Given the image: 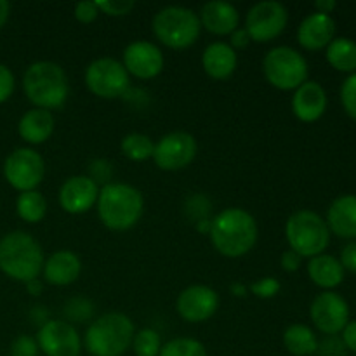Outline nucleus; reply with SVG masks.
<instances>
[{
    "mask_svg": "<svg viewBox=\"0 0 356 356\" xmlns=\"http://www.w3.org/2000/svg\"><path fill=\"white\" fill-rule=\"evenodd\" d=\"M54 127L56 118L52 111L31 108V110L24 111L23 117L17 122V134L26 145L38 146L51 139Z\"/></svg>",
    "mask_w": 356,
    "mask_h": 356,
    "instance_id": "23",
    "label": "nucleus"
},
{
    "mask_svg": "<svg viewBox=\"0 0 356 356\" xmlns=\"http://www.w3.org/2000/svg\"><path fill=\"white\" fill-rule=\"evenodd\" d=\"M280 264L284 271H287V273H294V271H298L299 268H301L302 257L299 256L298 252H294V250L287 249L284 250V254L280 256Z\"/></svg>",
    "mask_w": 356,
    "mask_h": 356,
    "instance_id": "43",
    "label": "nucleus"
},
{
    "mask_svg": "<svg viewBox=\"0 0 356 356\" xmlns=\"http://www.w3.org/2000/svg\"><path fill=\"white\" fill-rule=\"evenodd\" d=\"M308 61L305 56L289 45L270 49L263 59L266 82L278 90H296L308 80Z\"/></svg>",
    "mask_w": 356,
    "mask_h": 356,
    "instance_id": "8",
    "label": "nucleus"
},
{
    "mask_svg": "<svg viewBox=\"0 0 356 356\" xmlns=\"http://www.w3.org/2000/svg\"><path fill=\"white\" fill-rule=\"evenodd\" d=\"M219 309V294L209 285H188L176 299V312L184 322L204 323Z\"/></svg>",
    "mask_w": 356,
    "mask_h": 356,
    "instance_id": "15",
    "label": "nucleus"
},
{
    "mask_svg": "<svg viewBox=\"0 0 356 356\" xmlns=\"http://www.w3.org/2000/svg\"><path fill=\"white\" fill-rule=\"evenodd\" d=\"M99 9L96 6V0H86V2H79L73 7V16L79 23L90 24L97 19L99 16Z\"/></svg>",
    "mask_w": 356,
    "mask_h": 356,
    "instance_id": "39",
    "label": "nucleus"
},
{
    "mask_svg": "<svg viewBox=\"0 0 356 356\" xmlns=\"http://www.w3.org/2000/svg\"><path fill=\"white\" fill-rule=\"evenodd\" d=\"M101 188L89 176H72L61 184L58 193L59 207L72 216H80L96 207Z\"/></svg>",
    "mask_w": 356,
    "mask_h": 356,
    "instance_id": "17",
    "label": "nucleus"
},
{
    "mask_svg": "<svg viewBox=\"0 0 356 356\" xmlns=\"http://www.w3.org/2000/svg\"><path fill=\"white\" fill-rule=\"evenodd\" d=\"M316 353H320V356H344L346 348H344L343 341L336 339V336H329V339L318 343Z\"/></svg>",
    "mask_w": 356,
    "mask_h": 356,
    "instance_id": "41",
    "label": "nucleus"
},
{
    "mask_svg": "<svg viewBox=\"0 0 356 356\" xmlns=\"http://www.w3.org/2000/svg\"><path fill=\"white\" fill-rule=\"evenodd\" d=\"M327 63L341 73H356V42L348 37H337L327 45Z\"/></svg>",
    "mask_w": 356,
    "mask_h": 356,
    "instance_id": "27",
    "label": "nucleus"
},
{
    "mask_svg": "<svg viewBox=\"0 0 356 356\" xmlns=\"http://www.w3.org/2000/svg\"><path fill=\"white\" fill-rule=\"evenodd\" d=\"M99 188L113 183V165L106 159H96L87 167V174Z\"/></svg>",
    "mask_w": 356,
    "mask_h": 356,
    "instance_id": "33",
    "label": "nucleus"
},
{
    "mask_svg": "<svg viewBox=\"0 0 356 356\" xmlns=\"http://www.w3.org/2000/svg\"><path fill=\"white\" fill-rule=\"evenodd\" d=\"M285 240L289 249L298 252L302 259H312L325 254L330 243V229L322 216L309 209H301L289 216L285 222Z\"/></svg>",
    "mask_w": 356,
    "mask_h": 356,
    "instance_id": "7",
    "label": "nucleus"
},
{
    "mask_svg": "<svg viewBox=\"0 0 356 356\" xmlns=\"http://www.w3.org/2000/svg\"><path fill=\"white\" fill-rule=\"evenodd\" d=\"M42 275L44 280L54 287H68L82 275V261L73 250H56L45 259Z\"/></svg>",
    "mask_w": 356,
    "mask_h": 356,
    "instance_id": "20",
    "label": "nucleus"
},
{
    "mask_svg": "<svg viewBox=\"0 0 356 356\" xmlns=\"http://www.w3.org/2000/svg\"><path fill=\"white\" fill-rule=\"evenodd\" d=\"M336 38V21L332 16L312 13L298 28V44L306 51H322Z\"/></svg>",
    "mask_w": 356,
    "mask_h": 356,
    "instance_id": "19",
    "label": "nucleus"
},
{
    "mask_svg": "<svg viewBox=\"0 0 356 356\" xmlns=\"http://www.w3.org/2000/svg\"><path fill=\"white\" fill-rule=\"evenodd\" d=\"M30 320L35 323V325L38 327V329H40V327L45 325V323H47L51 318H49L47 309H45L42 305H37V306H33V308H31Z\"/></svg>",
    "mask_w": 356,
    "mask_h": 356,
    "instance_id": "46",
    "label": "nucleus"
},
{
    "mask_svg": "<svg viewBox=\"0 0 356 356\" xmlns=\"http://www.w3.org/2000/svg\"><path fill=\"white\" fill-rule=\"evenodd\" d=\"M336 7H337L336 0H316L315 13H322V14H327V16H330Z\"/></svg>",
    "mask_w": 356,
    "mask_h": 356,
    "instance_id": "47",
    "label": "nucleus"
},
{
    "mask_svg": "<svg viewBox=\"0 0 356 356\" xmlns=\"http://www.w3.org/2000/svg\"><path fill=\"white\" fill-rule=\"evenodd\" d=\"M35 339L45 356H80L82 351L79 330L66 320H49L38 329Z\"/></svg>",
    "mask_w": 356,
    "mask_h": 356,
    "instance_id": "14",
    "label": "nucleus"
},
{
    "mask_svg": "<svg viewBox=\"0 0 356 356\" xmlns=\"http://www.w3.org/2000/svg\"><path fill=\"white\" fill-rule=\"evenodd\" d=\"M198 153L197 139L184 131L169 132L155 143L152 160L160 170L176 172L191 165Z\"/></svg>",
    "mask_w": 356,
    "mask_h": 356,
    "instance_id": "12",
    "label": "nucleus"
},
{
    "mask_svg": "<svg viewBox=\"0 0 356 356\" xmlns=\"http://www.w3.org/2000/svg\"><path fill=\"white\" fill-rule=\"evenodd\" d=\"M341 266L344 268V271H351V273H356V240L348 243L343 250H341L339 257Z\"/></svg>",
    "mask_w": 356,
    "mask_h": 356,
    "instance_id": "42",
    "label": "nucleus"
},
{
    "mask_svg": "<svg viewBox=\"0 0 356 356\" xmlns=\"http://www.w3.org/2000/svg\"><path fill=\"white\" fill-rule=\"evenodd\" d=\"M136 327L127 315L104 313L90 322L83 334V346L92 356H122L132 346Z\"/></svg>",
    "mask_w": 356,
    "mask_h": 356,
    "instance_id": "5",
    "label": "nucleus"
},
{
    "mask_svg": "<svg viewBox=\"0 0 356 356\" xmlns=\"http://www.w3.org/2000/svg\"><path fill=\"white\" fill-rule=\"evenodd\" d=\"M238 66L236 51L228 42H212L202 52V68L211 79L228 80Z\"/></svg>",
    "mask_w": 356,
    "mask_h": 356,
    "instance_id": "22",
    "label": "nucleus"
},
{
    "mask_svg": "<svg viewBox=\"0 0 356 356\" xmlns=\"http://www.w3.org/2000/svg\"><path fill=\"white\" fill-rule=\"evenodd\" d=\"M10 16V3L7 0H0V28L6 26Z\"/></svg>",
    "mask_w": 356,
    "mask_h": 356,
    "instance_id": "49",
    "label": "nucleus"
},
{
    "mask_svg": "<svg viewBox=\"0 0 356 356\" xmlns=\"http://www.w3.org/2000/svg\"><path fill=\"white\" fill-rule=\"evenodd\" d=\"M37 339L31 336H17L10 344V356H38Z\"/></svg>",
    "mask_w": 356,
    "mask_h": 356,
    "instance_id": "38",
    "label": "nucleus"
},
{
    "mask_svg": "<svg viewBox=\"0 0 356 356\" xmlns=\"http://www.w3.org/2000/svg\"><path fill=\"white\" fill-rule=\"evenodd\" d=\"M289 23V10L278 0H263L254 3L245 16V30L250 40L268 44L285 31Z\"/></svg>",
    "mask_w": 356,
    "mask_h": 356,
    "instance_id": "11",
    "label": "nucleus"
},
{
    "mask_svg": "<svg viewBox=\"0 0 356 356\" xmlns=\"http://www.w3.org/2000/svg\"><path fill=\"white\" fill-rule=\"evenodd\" d=\"M96 6L101 14H106L110 17H122L127 16L136 7V2L132 0H96Z\"/></svg>",
    "mask_w": 356,
    "mask_h": 356,
    "instance_id": "37",
    "label": "nucleus"
},
{
    "mask_svg": "<svg viewBox=\"0 0 356 356\" xmlns=\"http://www.w3.org/2000/svg\"><path fill=\"white\" fill-rule=\"evenodd\" d=\"M259 226L254 216L242 207H226L211 219L212 247L221 256L238 259L256 247Z\"/></svg>",
    "mask_w": 356,
    "mask_h": 356,
    "instance_id": "1",
    "label": "nucleus"
},
{
    "mask_svg": "<svg viewBox=\"0 0 356 356\" xmlns=\"http://www.w3.org/2000/svg\"><path fill=\"white\" fill-rule=\"evenodd\" d=\"M327 92L316 80H306L301 87L294 90L292 96V113L305 124L320 120L327 110Z\"/></svg>",
    "mask_w": 356,
    "mask_h": 356,
    "instance_id": "18",
    "label": "nucleus"
},
{
    "mask_svg": "<svg viewBox=\"0 0 356 356\" xmlns=\"http://www.w3.org/2000/svg\"><path fill=\"white\" fill-rule=\"evenodd\" d=\"M341 103L348 117L356 120V73L348 75L341 86Z\"/></svg>",
    "mask_w": 356,
    "mask_h": 356,
    "instance_id": "35",
    "label": "nucleus"
},
{
    "mask_svg": "<svg viewBox=\"0 0 356 356\" xmlns=\"http://www.w3.org/2000/svg\"><path fill=\"white\" fill-rule=\"evenodd\" d=\"M250 37L247 33L245 28H236L232 35H229V42L228 44L232 45L235 51H240V49H247L250 45Z\"/></svg>",
    "mask_w": 356,
    "mask_h": 356,
    "instance_id": "44",
    "label": "nucleus"
},
{
    "mask_svg": "<svg viewBox=\"0 0 356 356\" xmlns=\"http://www.w3.org/2000/svg\"><path fill=\"white\" fill-rule=\"evenodd\" d=\"M343 337H341V341H343L344 348L350 351H353L356 353V320L355 322H350L346 327H344L343 332Z\"/></svg>",
    "mask_w": 356,
    "mask_h": 356,
    "instance_id": "45",
    "label": "nucleus"
},
{
    "mask_svg": "<svg viewBox=\"0 0 356 356\" xmlns=\"http://www.w3.org/2000/svg\"><path fill=\"white\" fill-rule=\"evenodd\" d=\"M159 356H209L204 344L193 337H176L167 341Z\"/></svg>",
    "mask_w": 356,
    "mask_h": 356,
    "instance_id": "30",
    "label": "nucleus"
},
{
    "mask_svg": "<svg viewBox=\"0 0 356 356\" xmlns=\"http://www.w3.org/2000/svg\"><path fill=\"white\" fill-rule=\"evenodd\" d=\"M97 218L111 232L134 228L145 212V197L127 183H110L99 190L96 202Z\"/></svg>",
    "mask_w": 356,
    "mask_h": 356,
    "instance_id": "2",
    "label": "nucleus"
},
{
    "mask_svg": "<svg viewBox=\"0 0 356 356\" xmlns=\"http://www.w3.org/2000/svg\"><path fill=\"white\" fill-rule=\"evenodd\" d=\"M94 312H96V306L90 299L87 298H76L68 299L65 302V308H63V313H65V320L68 323H87L89 320H92Z\"/></svg>",
    "mask_w": 356,
    "mask_h": 356,
    "instance_id": "32",
    "label": "nucleus"
},
{
    "mask_svg": "<svg viewBox=\"0 0 356 356\" xmlns=\"http://www.w3.org/2000/svg\"><path fill=\"white\" fill-rule=\"evenodd\" d=\"M3 177L19 193L33 191L40 186L45 176V162L33 148H16L3 160Z\"/></svg>",
    "mask_w": 356,
    "mask_h": 356,
    "instance_id": "10",
    "label": "nucleus"
},
{
    "mask_svg": "<svg viewBox=\"0 0 356 356\" xmlns=\"http://www.w3.org/2000/svg\"><path fill=\"white\" fill-rule=\"evenodd\" d=\"M24 287H26L28 294L33 296V298H37V296L42 294V291H44V284H42V280H38V278H35V280H30L24 284Z\"/></svg>",
    "mask_w": 356,
    "mask_h": 356,
    "instance_id": "48",
    "label": "nucleus"
},
{
    "mask_svg": "<svg viewBox=\"0 0 356 356\" xmlns=\"http://www.w3.org/2000/svg\"><path fill=\"white\" fill-rule=\"evenodd\" d=\"M308 277L316 287L323 291H334L344 282V268L339 259L330 254H320L308 263Z\"/></svg>",
    "mask_w": 356,
    "mask_h": 356,
    "instance_id": "25",
    "label": "nucleus"
},
{
    "mask_svg": "<svg viewBox=\"0 0 356 356\" xmlns=\"http://www.w3.org/2000/svg\"><path fill=\"white\" fill-rule=\"evenodd\" d=\"M212 204L204 193H195L191 195L186 200V205H184V211H186L188 218L195 222L202 221V219H209V212H211Z\"/></svg>",
    "mask_w": 356,
    "mask_h": 356,
    "instance_id": "34",
    "label": "nucleus"
},
{
    "mask_svg": "<svg viewBox=\"0 0 356 356\" xmlns=\"http://www.w3.org/2000/svg\"><path fill=\"white\" fill-rule=\"evenodd\" d=\"M229 291H232V294L236 296V298H243V296H247L249 289H247V285L240 284V282H235V284H232Z\"/></svg>",
    "mask_w": 356,
    "mask_h": 356,
    "instance_id": "50",
    "label": "nucleus"
},
{
    "mask_svg": "<svg viewBox=\"0 0 356 356\" xmlns=\"http://www.w3.org/2000/svg\"><path fill=\"white\" fill-rule=\"evenodd\" d=\"M23 92L35 108L58 110L68 99V76L58 63L35 61L24 70Z\"/></svg>",
    "mask_w": 356,
    "mask_h": 356,
    "instance_id": "4",
    "label": "nucleus"
},
{
    "mask_svg": "<svg viewBox=\"0 0 356 356\" xmlns=\"http://www.w3.org/2000/svg\"><path fill=\"white\" fill-rule=\"evenodd\" d=\"M284 346L292 356H312L318 350V339L313 329L305 323H294L285 329Z\"/></svg>",
    "mask_w": 356,
    "mask_h": 356,
    "instance_id": "26",
    "label": "nucleus"
},
{
    "mask_svg": "<svg viewBox=\"0 0 356 356\" xmlns=\"http://www.w3.org/2000/svg\"><path fill=\"white\" fill-rule=\"evenodd\" d=\"M83 80L89 92L101 99H118L131 89V76L122 61L108 56L89 63Z\"/></svg>",
    "mask_w": 356,
    "mask_h": 356,
    "instance_id": "9",
    "label": "nucleus"
},
{
    "mask_svg": "<svg viewBox=\"0 0 356 356\" xmlns=\"http://www.w3.org/2000/svg\"><path fill=\"white\" fill-rule=\"evenodd\" d=\"M153 35L172 51H184L198 42L202 33L200 17L193 9L183 6H167L153 16Z\"/></svg>",
    "mask_w": 356,
    "mask_h": 356,
    "instance_id": "6",
    "label": "nucleus"
},
{
    "mask_svg": "<svg viewBox=\"0 0 356 356\" xmlns=\"http://www.w3.org/2000/svg\"><path fill=\"white\" fill-rule=\"evenodd\" d=\"M120 149L124 156H127L132 162H146L153 156L155 143L143 132H131V134L124 136V139L120 141Z\"/></svg>",
    "mask_w": 356,
    "mask_h": 356,
    "instance_id": "29",
    "label": "nucleus"
},
{
    "mask_svg": "<svg viewBox=\"0 0 356 356\" xmlns=\"http://www.w3.org/2000/svg\"><path fill=\"white\" fill-rule=\"evenodd\" d=\"M163 343L160 334L155 329H146L138 330L132 339V351L136 356H159L160 350H162Z\"/></svg>",
    "mask_w": 356,
    "mask_h": 356,
    "instance_id": "31",
    "label": "nucleus"
},
{
    "mask_svg": "<svg viewBox=\"0 0 356 356\" xmlns=\"http://www.w3.org/2000/svg\"><path fill=\"white\" fill-rule=\"evenodd\" d=\"M280 289H282V284L278 278L263 277V278H259V280H256L250 284L249 292L259 299H271V298H275V296H278Z\"/></svg>",
    "mask_w": 356,
    "mask_h": 356,
    "instance_id": "36",
    "label": "nucleus"
},
{
    "mask_svg": "<svg viewBox=\"0 0 356 356\" xmlns=\"http://www.w3.org/2000/svg\"><path fill=\"white\" fill-rule=\"evenodd\" d=\"M330 233L346 240L356 238V195H341L327 209Z\"/></svg>",
    "mask_w": 356,
    "mask_h": 356,
    "instance_id": "24",
    "label": "nucleus"
},
{
    "mask_svg": "<svg viewBox=\"0 0 356 356\" xmlns=\"http://www.w3.org/2000/svg\"><path fill=\"white\" fill-rule=\"evenodd\" d=\"M195 228L202 235H209L211 233V219H202V221L195 222Z\"/></svg>",
    "mask_w": 356,
    "mask_h": 356,
    "instance_id": "51",
    "label": "nucleus"
},
{
    "mask_svg": "<svg viewBox=\"0 0 356 356\" xmlns=\"http://www.w3.org/2000/svg\"><path fill=\"white\" fill-rule=\"evenodd\" d=\"M16 212L21 221L28 225H37L44 221L47 214V200L38 190L24 191L16 198Z\"/></svg>",
    "mask_w": 356,
    "mask_h": 356,
    "instance_id": "28",
    "label": "nucleus"
},
{
    "mask_svg": "<svg viewBox=\"0 0 356 356\" xmlns=\"http://www.w3.org/2000/svg\"><path fill=\"white\" fill-rule=\"evenodd\" d=\"M309 318L316 330L325 336H337L350 323V306L334 291H323L309 306Z\"/></svg>",
    "mask_w": 356,
    "mask_h": 356,
    "instance_id": "13",
    "label": "nucleus"
},
{
    "mask_svg": "<svg viewBox=\"0 0 356 356\" xmlns=\"http://www.w3.org/2000/svg\"><path fill=\"white\" fill-rule=\"evenodd\" d=\"M122 65L127 70L129 76L139 80H152L163 72L165 58L162 49L149 40H134L124 49Z\"/></svg>",
    "mask_w": 356,
    "mask_h": 356,
    "instance_id": "16",
    "label": "nucleus"
},
{
    "mask_svg": "<svg viewBox=\"0 0 356 356\" xmlns=\"http://www.w3.org/2000/svg\"><path fill=\"white\" fill-rule=\"evenodd\" d=\"M42 245L26 232H10L0 238V271L14 282L35 280L42 275Z\"/></svg>",
    "mask_w": 356,
    "mask_h": 356,
    "instance_id": "3",
    "label": "nucleus"
},
{
    "mask_svg": "<svg viewBox=\"0 0 356 356\" xmlns=\"http://www.w3.org/2000/svg\"><path fill=\"white\" fill-rule=\"evenodd\" d=\"M14 89H16V79H14L13 70L0 63V104L9 101Z\"/></svg>",
    "mask_w": 356,
    "mask_h": 356,
    "instance_id": "40",
    "label": "nucleus"
},
{
    "mask_svg": "<svg viewBox=\"0 0 356 356\" xmlns=\"http://www.w3.org/2000/svg\"><path fill=\"white\" fill-rule=\"evenodd\" d=\"M202 28L218 37H226L232 35L240 24V13L233 3L225 2V0H211L200 7Z\"/></svg>",
    "mask_w": 356,
    "mask_h": 356,
    "instance_id": "21",
    "label": "nucleus"
}]
</instances>
